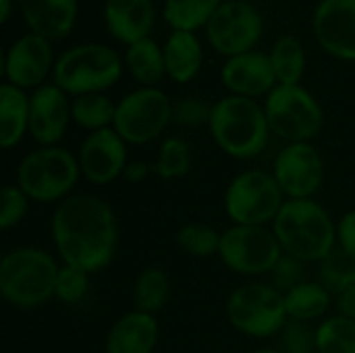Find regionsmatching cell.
<instances>
[{
  "mask_svg": "<svg viewBox=\"0 0 355 353\" xmlns=\"http://www.w3.org/2000/svg\"><path fill=\"white\" fill-rule=\"evenodd\" d=\"M173 123V102L160 87H139L116 102L112 129L129 146L158 139Z\"/></svg>",
  "mask_w": 355,
  "mask_h": 353,
  "instance_id": "cell-11",
  "label": "cell"
},
{
  "mask_svg": "<svg viewBox=\"0 0 355 353\" xmlns=\"http://www.w3.org/2000/svg\"><path fill=\"white\" fill-rule=\"evenodd\" d=\"M306 262L283 254L281 260L277 262V266L272 268L270 277V285L275 289H279L283 295L291 289H295L297 285H302L304 281H308V270H306Z\"/></svg>",
  "mask_w": 355,
  "mask_h": 353,
  "instance_id": "cell-38",
  "label": "cell"
},
{
  "mask_svg": "<svg viewBox=\"0 0 355 353\" xmlns=\"http://www.w3.org/2000/svg\"><path fill=\"white\" fill-rule=\"evenodd\" d=\"M104 21L112 37L131 46L150 37L154 27L152 0H106Z\"/></svg>",
  "mask_w": 355,
  "mask_h": 353,
  "instance_id": "cell-20",
  "label": "cell"
},
{
  "mask_svg": "<svg viewBox=\"0 0 355 353\" xmlns=\"http://www.w3.org/2000/svg\"><path fill=\"white\" fill-rule=\"evenodd\" d=\"M29 94L17 85H0V146L17 148L29 133Z\"/></svg>",
  "mask_w": 355,
  "mask_h": 353,
  "instance_id": "cell-22",
  "label": "cell"
},
{
  "mask_svg": "<svg viewBox=\"0 0 355 353\" xmlns=\"http://www.w3.org/2000/svg\"><path fill=\"white\" fill-rule=\"evenodd\" d=\"M50 235L62 264L89 275L108 268L119 250L116 214L96 193H73L56 204Z\"/></svg>",
  "mask_w": 355,
  "mask_h": 353,
  "instance_id": "cell-1",
  "label": "cell"
},
{
  "mask_svg": "<svg viewBox=\"0 0 355 353\" xmlns=\"http://www.w3.org/2000/svg\"><path fill=\"white\" fill-rule=\"evenodd\" d=\"M270 227L283 254L306 264H318L337 248V223L316 198L287 200Z\"/></svg>",
  "mask_w": 355,
  "mask_h": 353,
  "instance_id": "cell-2",
  "label": "cell"
},
{
  "mask_svg": "<svg viewBox=\"0 0 355 353\" xmlns=\"http://www.w3.org/2000/svg\"><path fill=\"white\" fill-rule=\"evenodd\" d=\"M312 31L324 52L339 60H355V0H320Z\"/></svg>",
  "mask_w": 355,
  "mask_h": 353,
  "instance_id": "cell-16",
  "label": "cell"
},
{
  "mask_svg": "<svg viewBox=\"0 0 355 353\" xmlns=\"http://www.w3.org/2000/svg\"><path fill=\"white\" fill-rule=\"evenodd\" d=\"M154 175L164 181L183 179L191 169V148L183 137H166L158 148V156L152 164Z\"/></svg>",
  "mask_w": 355,
  "mask_h": 353,
  "instance_id": "cell-30",
  "label": "cell"
},
{
  "mask_svg": "<svg viewBox=\"0 0 355 353\" xmlns=\"http://www.w3.org/2000/svg\"><path fill=\"white\" fill-rule=\"evenodd\" d=\"M227 318L229 325L245 337H277L289 320L285 295L270 283H243L235 287L227 300Z\"/></svg>",
  "mask_w": 355,
  "mask_h": 353,
  "instance_id": "cell-7",
  "label": "cell"
},
{
  "mask_svg": "<svg viewBox=\"0 0 355 353\" xmlns=\"http://www.w3.org/2000/svg\"><path fill=\"white\" fill-rule=\"evenodd\" d=\"M127 146L129 144L112 127L87 133L77 152L81 177L92 185H110L123 179L129 164Z\"/></svg>",
  "mask_w": 355,
  "mask_h": 353,
  "instance_id": "cell-14",
  "label": "cell"
},
{
  "mask_svg": "<svg viewBox=\"0 0 355 353\" xmlns=\"http://www.w3.org/2000/svg\"><path fill=\"white\" fill-rule=\"evenodd\" d=\"M335 295L320 281H304L285 293V308L289 320L318 325L329 318Z\"/></svg>",
  "mask_w": 355,
  "mask_h": 353,
  "instance_id": "cell-24",
  "label": "cell"
},
{
  "mask_svg": "<svg viewBox=\"0 0 355 353\" xmlns=\"http://www.w3.org/2000/svg\"><path fill=\"white\" fill-rule=\"evenodd\" d=\"M10 15V0H0V23H6Z\"/></svg>",
  "mask_w": 355,
  "mask_h": 353,
  "instance_id": "cell-42",
  "label": "cell"
},
{
  "mask_svg": "<svg viewBox=\"0 0 355 353\" xmlns=\"http://www.w3.org/2000/svg\"><path fill=\"white\" fill-rule=\"evenodd\" d=\"M270 133L287 144L312 141L324 125L320 102L304 85H277L264 102Z\"/></svg>",
  "mask_w": 355,
  "mask_h": 353,
  "instance_id": "cell-9",
  "label": "cell"
},
{
  "mask_svg": "<svg viewBox=\"0 0 355 353\" xmlns=\"http://www.w3.org/2000/svg\"><path fill=\"white\" fill-rule=\"evenodd\" d=\"M89 277L92 275L81 268L62 264L58 268V277H56L54 300H58L60 304H67V306H77L89 293Z\"/></svg>",
  "mask_w": 355,
  "mask_h": 353,
  "instance_id": "cell-34",
  "label": "cell"
},
{
  "mask_svg": "<svg viewBox=\"0 0 355 353\" xmlns=\"http://www.w3.org/2000/svg\"><path fill=\"white\" fill-rule=\"evenodd\" d=\"M29 198L17 183H6L0 193V229L10 231L21 225L29 210Z\"/></svg>",
  "mask_w": 355,
  "mask_h": 353,
  "instance_id": "cell-36",
  "label": "cell"
},
{
  "mask_svg": "<svg viewBox=\"0 0 355 353\" xmlns=\"http://www.w3.org/2000/svg\"><path fill=\"white\" fill-rule=\"evenodd\" d=\"M208 129L214 144L235 160L258 158L272 135L264 104L233 94L212 104Z\"/></svg>",
  "mask_w": 355,
  "mask_h": 353,
  "instance_id": "cell-3",
  "label": "cell"
},
{
  "mask_svg": "<svg viewBox=\"0 0 355 353\" xmlns=\"http://www.w3.org/2000/svg\"><path fill=\"white\" fill-rule=\"evenodd\" d=\"M245 353H283L279 347H260V350H252V352Z\"/></svg>",
  "mask_w": 355,
  "mask_h": 353,
  "instance_id": "cell-43",
  "label": "cell"
},
{
  "mask_svg": "<svg viewBox=\"0 0 355 353\" xmlns=\"http://www.w3.org/2000/svg\"><path fill=\"white\" fill-rule=\"evenodd\" d=\"M21 8L31 33L48 42L69 35L77 19V0H23Z\"/></svg>",
  "mask_w": 355,
  "mask_h": 353,
  "instance_id": "cell-21",
  "label": "cell"
},
{
  "mask_svg": "<svg viewBox=\"0 0 355 353\" xmlns=\"http://www.w3.org/2000/svg\"><path fill=\"white\" fill-rule=\"evenodd\" d=\"M283 256V248L272 227L231 225L220 235V262L241 277L270 275Z\"/></svg>",
  "mask_w": 355,
  "mask_h": 353,
  "instance_id": "cell-10",
  "label": "cell"
},
{
  "mask_svg": "<svg viewBox=\"0 0 355 353\" xmlns=\"http://www.w3.org/2000/svg\"><path fill=\"white\" fill-rule=\"evenodd\" d=\"M264 29V19L258 8L243 0L223 2L206 25V37L210 46L231 58L252 52Z\"/></svg>",
  "mask_w": 355,
  "mask_h": 353,
  "instance_id": "cell-12",
  "label": "cell"
},
{
  "mask_svg": "<svg viewBox=\"0 0 355 353\" xmlns=\"http://www.w3.org/2000/svg\"><path fill=\"white\" fill-rule=\"evenodd\" d=\"M220 235L223 233L206 223H185L177 229L175 241L191 258H212L218 256Z\"/></svg>",
  "mask_w": 355,
  "mask_h": 353,
  "instance_id": "cell-32",
  "label": "cell"
},
{
  "mask_svg": "<svg viewBox=\"0 0 355 353\" xmlns=\"http://www.w3.org/2000/svg\"><path fill=\"white\" fill-rule=\"evenodd\" d=\"M79 179L77 154L60 146H37L17 166V185L37 204H60L73 196Z\"/></svg>",
  "mask_w": 355,
  "mask_h": 353,
  "instance_id": "cell-5",
  "label": "cell"
},
{
  "mask_svg": "<svg viewBox=\"0 0 355 353\" xmlns=\"http://www.w3.org/2000/svg\"><path fill=\"white\" fill-rule=\"evenodd\" d=\"M335 306H337V314L355 320V285L335 298Z\"/></svg>",
  "mask_w": 355,
  "mask_h": 353,
  "instance_id": "cell-41",
  "label": "cell"
},
{
  "mask_svg": "<svg viewBox=\"0 0 355 353\" xmlns=\"http://www.w3.org/2000/svg\"><path fill=\"white\" fill-rule=\"evenodd\" d=\"M337 248L355 260V210L345 212L337 221Z\"/></svg>",
  "mask_w": 355,
  "mask_h": 353,
  "instance_id": "cell-39",
  "label": "cell"
},
{
  "mask_svg": "<svg viewBox=\"0 0 355 353\" xmlns=\"http://www.w3.org/2000/svg\"><path fill=\"white\" fill-rule=\"evenodd\" d=\"M114 112H116V104L106 94H83L73 98L71 102L73 123L85 129L87 133L112 127Z\"/></svg>",
  "mask_w": 355,
  "mask_h": 353,
  "instance_id": "cell-28",
  "label": "cell"
},
{
  "mask_svg": "<svg viewBox=\"0 0 355 353\" xmlns=\"http://www.w3.org/2000/svg\"><path fill=\"white\" fill-rule=\"evenodd\" d=\"M54 64L56 60L50 42L29 31L10 44L4 54L2 71L6 83L21 89H37L44 85L48 73L54 71Z\"/></svg>",
  "mask_w": 355,
  "mask_h": 353,
  "instance_id": "cell-15",
  "label": "cell"
},
{
  "mask_svg": "<svg viewBox=\"0 0 355 353\" xmlns=\"http://www.w3.org/2000/svg\"><path fill=\"white\" fill-rule=\"evenodd\" d=\"M131 298L133 310L156 316L171 300V277L160 266H146L133 281Z\"/></svg>",
  "mask_w": 355,
  "mask_h": 353,
  "instance_id": "cell-26",
  "label": "cell"
},
{
  "mask_svg": "<svg viewBox=\"0 0 355 353\" xmlns=\"http://www.w3.org/2000/svg\"><path fill=\"white\" fill-rule=\"evenodd\" d=\"M316 353H355V320L335 314L318 322Z\"/></svg>",
  "mask_w": 355,
  "mask_h": 353,
  "instance_id": "cell-31",
  "label": "cell"
},
{
  "mask_svg": "<svg viewBox=\"0 0 355 353\" xmlns=\"http://www.w3.org/2000/svg\"><path fill=\"white\" fill-rule=\"evenodd\" d=\"M60 264L42 248L21 246L0 260V295L19 310H35L54 300Z\"/></svg>",
  "mask_w": 355,
  "mask_h": 353,
  "instance_id": "cell-4",
  "label": "cell"
},
{
  "mask_svg": "<svg viewBox=\"0 0 355 353\" xmlns=\"http://www.w3.org/2000/svg\"><path fill=\"white\" fill-rule=\"evenodd\" d=\"M270 173L285 200H314L324 183V160L312 141L287 144L277 154Z\"/></svg>",
  "mask_w": 355,
  "mask_h": 353,
  "instance_id": "cell-13",
  "label": "cell"
},
{
  "mask_svg": "<svg viewBox=\"0 0 355 353\" xmlns=\"http://www.w3.org/2000/svg\"><path fill=\"white\" fill-rule=\"evenodd\" d=\"M318 281L337 298L355 285V260L341 248H335L318 262Z\"/></svg>",
  "mask_w": 355,
  "mask_h": 353,
  "instance_id": "cell-33",
  "label": "cell"
},
{
  "mask_svg": "<svg viewBox=\"0 0 355 353\" xmlns=\"http://www.w3.org/2000/svg\"><path fill=\"white\" fill-rule=\"evenodd\" d=\"M160 339V325L154 314L139 310L119 316L106 333L104 353H154Z\"/></svg>",
  "mask_w": 355,
  "mask_h": 353,
  "instance_id": "cell-19",
  "label": "cell"
},
{
  "mask_svg": "<svg viewBox=\"0 0 355 353\" xmlns=\"http://www.w3.org/2000/svg\"><path fill=\"white\" fill-rule=\"evenodd\" d=\"M220 79L233 96H243L252 100L268 96L279 85L270 64V56L258 50L227 58L220 69Z\"/></svg>",
  "mask_w": 355,
  "mask_h": 353,
  "instance_id": "cell-18",
  "label": "cell"
},
{
  "mask_svg": "<svg viewBox=\"0 0 355 353\" xmlns=\"http://www.w3.org/2000/svg\"><path fill=\"white\" fill-rule=\"evenodd\" d=\"M152 173H154V169H152L150 162H146V160H129V164H127V169H125V173H123V179H125L127 183L139 185V183H144Z\"/></svg>",
  "mask_w": 355,
  "mask_h": 353,
  "instance_id": "cell-40",
  "label": "cell"
},
{
  "mask_svg": "<svg viewBox=\"0 0 355 353\" xmlns=\"http://www.w3.org/2000/svg\"><path fill=\"white\" fill-rule=\"evenodd\" d=\"M166 75L175 83H189L202 69V44L193 31H173L164 44Z\"/></svg>",
  "mask_w": 355,
  "mask_h": 353,
  "instance_id": "cell-23",
  "label": "cell"
},
{
  "mask_svg": "<svg viewBox=\"0 0 355 353\" xmlns=\"http://www.w3.org/2000/svg\"><path fill=\"white\" fill-rule=\"evenodd\" d=\"M212 117V104H208L202 98L185 96L173 102V123L179 127H202L208 125Z\"/></svg>",
  "mask_w": 355,
  "mask_h": 353,
  "instance_id": "cell-37",
  "label": "cell"
},
{
  "mask_svg": "<svg viewBox=\"0 0 355 353\" xmlns=\"http://www.w3.org/2000/svg\"><path fill=\"white\" fill-rule=\"evenodd\" d=\"M279 85H302L306 73V50L295 35H281L268 52Z\"/></svg>",
  "mask_w": 355,
  "mask_h": 353,
  "instance_id": "cell-27",
  "label": "cell"
},
{
  "mask_svg": "<svg viewBox=\"0 0 355 353\" xmlns=\"http://www.w3.org/2000/svg\"><path fill=\"white\" fill-rule=\"evenodd\" d=\"M125 64L133 75V79L141 83V87H156L166 75L164 50L152 37L127 46Z\"/></svg>",
  "mask_w": 355,
  "mask_h": 353,
  "instance_id": "cell-25",
  "label": "cell"
},
{
  "mask_svg": "<svg viewBox=\"0 0 355 353\" xmlns=\"http://www.w3.org/2000/svg\"><path fill=\"white\" fill-rule=\"evenodd\" d=\"M71 121L69 94L54 83L33 89L29 98V135L37 146H58Z\"/></svg>",
  "mask_w": 355,
  "mask_h": 353,
  "instance_id": "cell-17",
  "label": "cell"
},
{
  "mask_svg": "<svg viewBox=\"0 0 355 353\" xmlns=\"http://www.w3.org/2000/svg\"><path fill=\"white\" fill-rule=\"evenodd\" d=\"M123 75V60L110 46L79 44L56 58L52 77L69 96L104 94Z\"/></svg>",
  "mask_w": 355,
  "mask_h": 353,
  "instance_id": "cell-6",
  "label": "cell"
},
{
  "mask_svg": "<svg viewBox=\"0 0 355 353\" xmlns=\"http://www.w3.org/2000/svg\"><path fill=\"white\" fill-rule=\"evenodd\" d=\"M277 339L283 353H316V325L287 320Z\"/></svg>",
  "mask_w": 355,
  "mask_h": 353,
  "instance_id": "cell-35",
  "label": "cell"
},
{
  "mask_svg": "<svg viewBox=\"0 0 355 353\" xmlns=\"http://www.w3.org/2000/svg\"><path fill=\"white\" fill-rule=\"evenodd\" d=\"M285 196L270 171L248 169L237 173L223 198L225 214L233 225L270 227L285 204Z\"/></svg>",
  "mask_w": 355,
  "mask_h": 353,
  "instance_id": "cell-8",
  "label": "cell"
},
{
  "mask_svg": "<svg viewBox=\"0 0 355 353\" xmlns=\"http://www.w3.org/2000/svg\"><path fill=\"white\" fill-rule=\"evenodd\" d=\"M223 0H164V19L173 31H193L206 27Z\"/></svg>",
  "mask_w": 355,
  "mask_h": 353,
  "instance_id": "cell-29",
  "label": "cell"
}]
</instances>
